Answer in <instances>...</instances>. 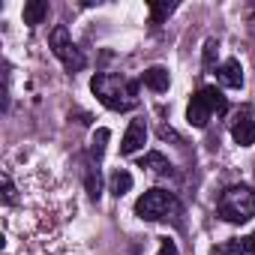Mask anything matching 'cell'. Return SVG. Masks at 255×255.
<instances>
[{"label":"cell","mask_w":255,"mask_h":255,"mask_svg":"<svg viewBox=\"0 0 255 255\" xmlns=\"http://www.w3.org/2000/svg\"><path fill=\"white\" fill-rule=\"evenodd\" d=\"M141 81H144L150 90H156V93H165V90H168V84H171V78H168V69H165V66H150V69H144Z\"/></svg>","instance_id":"cell-8"},{"label":"cell","mask_w":255,"mask_h":255,"mask_svg":"<svg viewBox=\"0 0 255 255\" xmlns=\"http://www.w3.org/2000/svg\"><path fill=\"white\" fill-rule=\"evenodd\" d=\"M243 249L255 255V234H249V237H243Z\"/></svg>","instance_id":"cell-21"},{"label":"cell","mask_w":255,"mask_h":255,"mask_svg":"<svg viewBox=\"0 0 255 255\" xmlns=\"http://www.w3.org/2000/svg\"><path fill=\"white\" fill-rule=\"evenodd\" d=\"M174 210H177V198H174V192H168V189H147V192L135 201L138 219H147V222H153V219H168V213H174Z\"/></svg>","instance_id":"cell-3"},{"label":"cell","mask_w":255,"mask_h":255,"mask_svg":"<svg viewBox=\"0 0 255 255\" xmlns=\"http://www.w3.org/2000/svg\"><path fill=\"white\" fill-rule=\"evenodd\" d=\"M186 117H189V123L192 126H207V120H210V105L204 102V96L201 93H195L192 96V102H189V108H186Z\"/></svg>","instance_id":"cell-6"},{"label":"cell","mask_w":255,"mask_h":255,"mask_svg":"<svg viewBox=\"0 0 255 255\" xmlns=\"http://www.w3.org/2000/svg\"><path fill=\"white\" fill-rule=\"evenodd\" d=\"M138 168H153V171H159V174H165L171 165H168V159L162 156V153H147V156H141V162H138Z\"/></svg>","instance_id":"cell-12"},{"label":"cell","mask_w":255,"mask_h":255,"mask_svg":"<svg viewBox=\"0 0 255 255\" xmlns=\"http://www.w3.org/2000/svg\"><path fill=\"white\" fill-rule=\"evenodd\" d=\"M231 138H234L240 147L255 144V120H237V123L231 126Z\"/></svg>","instance_id":"cell-9"},{"label":"cell","mask_w":255,"mask_h":255,"mask_svg":"<svg viewBox=\"0 0 255 255\" xmlns=\"http://www.w3.org/2000/svg\"><path fill=\"white\" fill-rule=\"evenodd\" d=\"M216 51H219V42H216V39H207V42H204V69H207V72L216 66Z\"/></svg>","instance_id":"cell-15"},{"label":"cell","mask_w":255,"mask_h":255,"mask_svg":"<svg viewBox=\"0 0 255 255\" xmlns=\"http://www.w3.org/2000/svg\"><path fill=\"white\" fill-rule=\"evenodd\" d=\"M108 135H111L108 129H96V135H93V147H90V153H93L96 159L105 153V141H108Z\"/></svg>","instance_id":"cell-16"},{"label":"cell","mask_w":255,"mask_h":255,"mask_svg":"<svg viewBox=\"0 0 255 255\" xmlns=\"http://www.w3.org/2000/svg\"><path fill=\"white\" fill-rule=\"evenodd\" d=\"M171 12H174V3H153V6H150V15H153V21H165Z\"/></svg>","instance_id":"cell-17"},{"label":"cell","mask_w":255,"mask_h":255,"mask_svg":"<svg viewBox=\"0 0 255 255\" xmlns=\"http://www.w3.org/2000/svg\"><path fill=\"white\" fill-rule=\"evenodd\" d=\"M90 90L111 111H129V108L138 105V84L135 81H126L120 75H111V72L93 75L90 78Z\"/></svg>","instance_id":"cell-1"},{"label":"cell","mask_w":255,"mask_h":255,"mask_svg":"<svg viewBox=\"0 0 255 255\" xmlns=\"http://www.w3.org/2000/svg\"><path fill=\"white\" fill-rule=\"evenodd\" d=\"M108 189H111L117 198L126 195V192L132 189V174H129V171H123V168H117V171L111 174V180H108Z\"/></svg>","instance_id":"cell-11"},{"label":"cell","mask_w":255,"mask_h":255,"mask_svg":"<svg viewBox=\"0 0 255 255\" xmlns=\"http://www.w3.org/2000/svg\"><path fill=\"white\" fill-rule=\"evenodd\" d=\"M144 141H147V126H144V120H132L129 129H126V135H123V141H120V153L123 156H132V153H138L144 147Z\"/></svg>","instance_id":"cell-5"},{"label":"cell","mask_w":255,"mask_h":255,"mask_svg":"<svg viewBox=\"0 0 255 255\" xmlns=\"http://www.w3.org/2000/svg\"><path fill=\"white\" fill-rule=\"evenodd\" d=\"M219 81L225 84V87H243V66H240V60H225L222 66H219Z\"/></svg>","instance_id":"cell-7"},{"label":"cell","mask_w":255,"mask_h":255,"mask_svg":"<svg viewBox=\"0 0 255 255\" xmlns=\"http://www.w3.org/2000/svg\"><path fill=\"white\" fill-rule=\"evenodd\" d=\"M15 201V186L9 180V174H3V204H12Z\"/></svg>","instance_id":"cell-19"},{"label":"cell","mask_w":255,"mask_h":255,"mask_svg":"<svg viewBox=\"0 0 255 255\" xmlns=\"http://www.w3.org/2000/svg\"><path fill=\"white\" fill-rule=\"evenodd\" d=\"M84 183H87V192H90V198H99V192H102V180H99V171H96V174H93V171H87Z\"/></svg>","instance_id":"cell-18"},{"label":"cell","mask_w":255,"mask_h":255,"mask_svg":"<svg viewBox=\"0 0 255 255\" xmlns=\"http://www.w3.org/2000/svg\"><path fill=\"white\" fill-rule=\"evenodd\" d=\"M156 255H177V246H174V240L162 237V243H159V252H156Z\"/></svg>","instance_id":"cell-20"},{"label":"cell","mask_w":255,"mask_h":255,"mask_svg":"<svg viewBox=\"0 0 255 255\" xmlns=\"http://www.w3.org/2000/svg\"><path fill=\"white\" fill-rule=\"evenodd\" d=\"M48 45H51V51H54V57L69 69V72H78V69H84V54L75 48V42L69 39V30L60 24V27H54L51 30V36H48Z\"/></svg>","instance_id":"cell-4"},{"label":"cell","mask_w":255,"mask_h":255,"mask_svg":"<svg viewBox=\"0 0 255 255\" xmlns=\"http://www.w3.org/2000/svg\"><path fill=\"white\" fill-rule=\"evenodd\" d=\"M48 15V0H30L24 3V24H42Z\"/></svg>","instance_id":"cell-10"},{"label":"cell","mask_w":255,"mask_h":255,"mask_svg":"<svg viewBox=\"0 0 255 255\" xmlns=\"http://www.w3.org/2000/svg\"><path fill=\"white\" fill-rule=\"evenodd\" d=\"M216 210H219V216H222L225 222L240 225V222L252 219V213H255V195H252L249 186H228V189L222 192Z\"/></svg>","instance_id":"cell-2"},{"label":"cell","mask_w":255,"mask_h":255,"mask_svg":"<svg viewBox=\"0 0 255 255\" xmlns=\"http://www.w3.org/2000/svg\"><path fill=\"white\" fill-rule=\"evenodd\" d=\"M243 252L246 249H243L240 240H225V243H219V246L210 249V255H243Z\"/></svg>","instance_id":"cell-14"},{"label":"cell","mask_w":255,"mask_h":255,"mask_svg":"<svg viewBox=\"0 0 255 255\" xmlns=\"http://www.w3.org/2000/svg\"><path fill=\"white\" fill-rule=\"evenodd\" d=\"M198 93L204 96V102L210 105V111H213V108H216V111H225V96H222V90H216V87H201Z\"/></svg>","instance_id":"cell-13"}]
</instances>
